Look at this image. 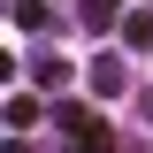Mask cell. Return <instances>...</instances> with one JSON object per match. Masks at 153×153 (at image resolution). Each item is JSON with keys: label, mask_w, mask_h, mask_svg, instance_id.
Segmentation results:
<instances>
[{"label": "cell", "mask_w": 153, "mask_h": 153, "mask_svg": "<svg viewBox=\"0 0 153 153\" xmlns=\"http://www.w3.org/2000/svg\"><path fill=\"white\" fill-rule=\"evenodd\" d=\"M61 130H69V138H76L84 153H115V130L100 123L92 107H61Z\"/></svg>", "instance_id": "obj_1"}, {"label": "cell", "mask_w": 153, "mask_h": 153, "mask_svg": "<svg viewBox=\"0 0 153 153\" xmlns=\"http://www.w3.org/2000/svg\"><path fill=\"white\" fill-rule=\"evenodd\" d=\"M92 92H123V54H100L92 61Z\"/></svg>", "instance_id": "obj_2"}, {"label": "cell", "mask_w": 153, "mask_h": 153, "mask_svg": "<svg viewBox=\"0 0 153 153\" xmlns=\"http://www.w3.org/2000/svg\"><path fill=\"white\" fill-rule=\"evenodd\" d=\"M8 123H16V130H31V123H38V100L16 92V100H8Z\"/></svg>", "instance_id": "obj_3"}, {"label": "cell", "mask_w": 153, "mask_h": 153, "mask_svg": "<svg viewBox=\"0 0 153 153\" xmlns=\"http://www.w3.org/2000/svg\"><path fill=\"white\" fill-rule=\"evenodd\" d=\"M123 46H153V16H130V23H123Z\"/></svg>", "instance_id": "obj_4"}, {"label": "cell", "mask_w": 153, "mask_h": 153, "mask_svg": "<svg viewBox=\"0 0 153 153\" xmlns=\"http://www.w3.org/2000/svg\"><path fill=\"white\" fill-rule=\"evenodd\" d=\"M84 23H92V31H107V23H115V0H84Z\"/></svg>", "instance_id": "obj_5"}, {"label": "cell", "mask_w": 153, "mask_h": 153, "mask_svg": "<svg viewBox=\"0 0 153 153\" xmlns=\"http://www.w3.org/2000/svg\"><path fill=\"white\" fill-rule=\"evenodd\" d=\"M0 153H31V146H23V138H8V146H0Z\"/></svg>", "instance_id": "obj_6"}]
</instances>
